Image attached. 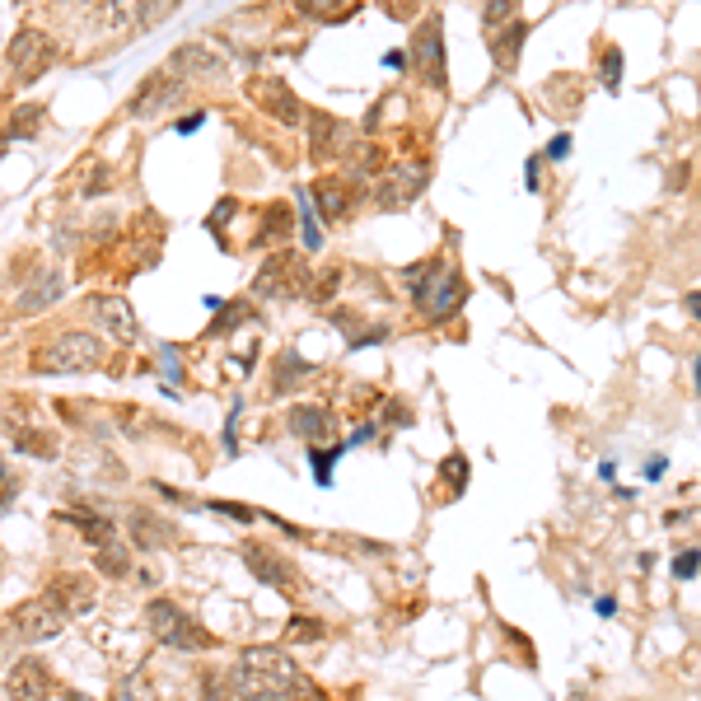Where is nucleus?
Listing matches in <instances>:
<instances>
[{
    "instance_id": "39448f33",
    "label": "nucleus",
    "mask_w": 701,
    "mask_h": 701,
    "mask_svg": "<svg viewBox=\"0 0 701 701\" xmlns=\"http://www.w3.org/2000/svg\"><path fill=\"white\" fill-rule=\"evenodd\" d=\"M309 276L304 272V262L295 258V253H276L262 262V272L253 280V290L262 295V300H290V295H309Z\"/></svg>"
},
{
    "instance_id": "7ed1b4c3",
    "label": "nucleus",
    "mask_w": 701,
    "mask_h": 701,
    "mask_svg": "<svg viewBox=\"0 0 701 701\" xmlns=\"http://www.w3.org/2000/svg\"><path fill=\"white\" fill-rule=\"evenodd\" d=\"M146 627L150 636L160 641L164 650H178V654H201L211 650V631L201 627V622L187 613V608L168 603V599H150L146 603Z\"/></svg>"
},
{
    "instance_id": "58836bf2",
    "label": "nucleus",
    "mask_w": 701,
    "mask_h": 701,
    "mask_svg": "<svg viewBox=\"0 0 701 701\" xmlns=\"http://www.w3.org/2000/svg\"><path fill=\"white\" fill-rule=\"evenodd\" d=\"M566 154H571V132H561V136H552V140H548V150H542V160H548V164H561V160H566Z\"/></svg>"
},
{
    "instance_id": "f8f14e48",
    "label": "nucleus",
    "mask_w": 701,
    "mask_h": 701,
    "mask_svg": "<svg viewBox=\"0 0 701 701\" xmlns=\"http://www.w3.org/2000/svg\"><path fill=\"white\" fill-rule=\"evenodd\" d=\"M5 692H10V701H47V697H52V678H47V664L34 660V654H24V660L5 674Z\"/></svg>"
},
{
    "instance_id": "4468645a",
    "label": "nucleus",
    "mask_w": 701,
    "mask_h": 701,
    "mask_svg": "<svg viewBox=\"0 0 701 701\" xmlns=\"http://www.w3.org/2000/svg\"><path fill=\"white\" fill-rule=\"evenodd\" d=\"M355 201H361V183H355V174L351 178H323L314 187V206H318V215L327 225L341 221V215H351Z\"/></svg>"
},
{
    "instance_id": "c85d7f7f",
    "label": "nucleus",
    "mask_w": 701,
    "mask_h": 701,
    "mask_svg": "<svg viewBox=\"0 0 701 701\" xmlns=\"http://www.w3.org/2000/svg\"><path fill=\"white\" fill-rule=\"evenodd\" d=\"M514 14H520V0H487V5H481V28L496 34V28L514 24Z\"/></svg>"
},
{
    "instance_id": "393cba45",
    "label": "nucleus",
    "mask_w": 701,
    "mask_h": 701,
    "mask_svg": "<svg viewBox=\"0 0 701 701\" xmlns=\"http://www.w3.org/2000/svg\"><path fill=\"white\" fill-rule=\"evenodd\" d=\"M99 14L108 28H132L146 14V0H99Z\"/></svg>"
},
{
    "instance_id": "ea45409f",
    "label": "nucleus",
    "mask_w": 701,
    "mask_h": 701,
    "mask_svg": "<svg viewBox=\"0 0 701 701\" xmlns=\"http://www.w3.org/2000/svg\"><path fill=\"white\" fill-rule=\"evenodd\" d=\"M10 501H14V473H10V463L0 459V514L10 510Z\"/></svg>"
},
{
    "instance_id": "9d476101",
    "label": "nucleus",
    "mask_w": 701,
    "mask_h": 701,
    "mask_svg": "<svg viewBox=\"0 0 701 701\" xmlns=\"http://www.w3.org/2000/svg\"><path fill=\"white\" fill-rule=\"evenodd\" d=\"M243 566L258 575L262 585H272V589H280V594H295V566L280 552H272V548H262V542H248L243 548Z\"/></svg>"
},
{
    "instance_id": "ddd939ff",
    "label": "nucleus",
    "mask_w": 701,
    "mask_h": 701,
    "mask_svg": "<svg viewBox=\"0 0 701 701\" xmlns=\"http://www.w3.org/2000/svg\"><path fill=\"white\" fill-rule=\"evenodd\" d=\"M89 314H93V323H99L113 341H136V333H140L132 304L122 300V295H99V300L89 304Z\"/></svg>"
},
{
    "instance_id": "f257e3e1",
    "label": "nucleus",
    "mask_w": 701,
    "mask_h": 701,
    "mask_svg": "<svg viewBox=\"0 0 701 701\" xmlns=\"http://www.w3.org/2000/svg\"><path fill=\"white\" fill-rule=\"evenodd\" d=\"M304 674L295 668V660L286 650L276 646H253L243 650L239 660L229 668V683H234V697L239 701H290L295 683Z\"/></svg>"
},
{
    "instance_id": "a18cd8bd",
    "label": "nucleus",
    "mask_w": 701,
    "mask_h": 701,
    "mask_svg": "<svg viewBox=\"0 0 701 701\" xmlns=\"http://www.w3.org/2000/svg\"><path fill=\"white\" fill-rule=\"evenodd\" d=\"M384 66H388V71H412V52H402V47H393V52L384 57Z\"/></svg>"
},
{
    "instance_id": "c03bdc74",
    "label": "nucleus",
    "mask_w": 701,
    "mask_h": 701,
    "mask_svg": "<svg viewBox=\"0 0 701 701\" xmlns=\"http://www.w3.org/2000/svg\"><path fill=\"white\" fill-rule=\"evenodd\" d=\"M300 215H304V248H318L323 239H318V225H314V211H309V206H300Z\"/></svg>"
},
{
    "instance_id": "49530a36",
    "label": "nucleus",
    "mask_w": 701,
    "mask_h": 701,
    "mask_svg": "<svg viewBox=\"0 0 701 701\" xmlns=\"http://www.w3.org/2000/svg\"><path fill=\"white\" fill-rule=\"evenodd\" d=\"M688 187V164H674L668 168V192H683Z\"/></svg>"
},
{
    "instance_id": "3c124183",
    "label": "nucleus",
    "mask_w": 701,
    "mask_h": 701,
    "mask_svg": "<svg viewBox=\"0 0 701 701\" xmlns=\"http://www.w3.org/2000/svg\"><path fill=\"white\" fill-rule=\"evenodd\" d=\"M594 613H599V617H617V599H613V594H603V599L594 603Z\"/></svg>"
},
{
    "instance_id": "72a5a7b5",
    "label": "nucleus",
    "mask_w": 701,
    "mask_h": 701,
    "mask_svg": "<svg viewBox=\"0 0 701 701\" xmlns=\"http://www.w3.org/2000/svg\"><path fill=\"white\" fill-rule=\"evenodd\" d=\"M337 286H341V267H327V272H318L314 280H309V300H327V295H337Z\"/></svg>"
},
{
    "instance_id": "dca6fc26",
    "label": "nucleus",
    "mask_w": 701,
    "mask_h": 701,
    "mask_svg": "<svg viewBox=\"0 0 701 701\" xmlns=\"http://www.w3.org/2000/svg\"><path fill=\"white\" fill-rule=\"evenodd\" d=\"M347 122H337V117H323V113H309V154H314L318 164L327 160H337L341 150H347Z\"/></svg>"
},
{
    "instance_id": "9b49d317",
    "label": "nucleus",
    "mask_w": 701,
    "mask_h": 701,
    "mask_svg": "<svg viewBox=\"0 0 701 701\" xmlns=\"http://www.w3.org/2000/svg\"><path fill=\"white\" fill-rule=\"evenodd\" d=\"M168 71L178 75V80H225V57H215L211 47H201V42H187L178 47L174 57H168Z\"/></svg>"
},
{
    "instance_id": "c756f323",
    "label": "nucleus",
    "mask_w": 701,
    "mask_h": 701,
    "mask_svg": "<svg viewBox=\"0 0 701 701\" xmlns=\"http://www.w3.org/2000/svg\"><path fill=\"white\" fill-rule=\"evenodd\" d=\"M599 80H603L608 93L622 89V47H603V57H599Z\"/></svg>"
},
{
    "instance_id": "423d86ee",
    "label": "nucleus",
    "mask_w": 701,
    "mask_h": 701,
    "mask_svg": "<svg viewBox=\"0 0 701 701\" xmlns=\"http://www.w3.org/2000/svg\"><path fill=\"white\" fill-rule=\"evenodd\" d=\"M412 71L426 80L430 89H445V24L435 20H421L416 24V34H412Z\"/></svg>"
},
{
    "instance_id": "c9c22d12",
    "label": "nucleus",
    "mask_w": 701,
    "mask_h": 701,
    "mask_svg": "<svg viewBox=\"0 0 701 701\" xmlns=\"http://www.w3.org/2000/svg\"><path fill=\"white\" fill-rule=\"evenodd\" d=\"M697 571H701V548H688L674 556V580H692Z\"/></svg>"
},
{
    "instance_id": "f704fd0d",
    "label": "nucleus",
    "mask_w": 701,
    "mask_h": 701,
    "mask_svg": "<svg viewBox=\"0 0 701 701\" xmlns=\"http://www.w3.org/2000/svg\"><path fill=\"white\" fill-rule=\"evenodd\" d=\"M38 122H42V108H20V113H14V122H10V136H14V140L34 136Z\"/></svg>"
},
{
    "instance_id": "bb28decb",
    "label": "nucleus",
    "mask_w": 701,
    "mask_h": 701,
    "mask_svg": "<svg viewBox=\"0 0 701 701\" xmlns=\"http://www.w3.org/2000/svg\"><path fill=\"white\" fill-rule=\"evenodd\" d=\"M304 374H309V361H300V355H295V351H286V355H280V361H276V379H272V393L280 398V393H286V388H295V384H300Z\"/></svg>"
},
{
    "instance_id": "603ef678",
    "label": "nucleus",
    "mask_w": 701,
    "mask_h": 701,
    "mask_svg": "<svg viewBox=\"0 0 701 701\" xmlns=\"http://www.w3.org/2000/svg\"><path fill=\"white\" fill-rule=\"evenodd\" d=\"M683 309H688L692 318H701V290H688V300H683Z\"/></svg>"
},
{
    "instance_id": "f3484780",
    "label": "nucleus",
    "mask_w": 701,
    "mask_h": 701,
    "mask_svg": "<svg viewBox=\"0 0 701 701\" xmlns=\"http://www.w3.org/2000/svg\"><path fill=\"white\" fill-rule=\"evenodd\" d=\"M248 99H258L262 108H267L272 117H280L286 127H295V122L304 117V108H300V99L280 85V80H262V85H248Z\"/></svg>"
},
{
    "instance_id": "e433bc0d",
    "label": "nucleus",
    "mask_w": 701,
    "mask_h": 701,
    "mask_svg": "<svg viewBox=\"0 0 701 701\" xmlns=\"http://www.w3.org/2000/svg\"><path fill=\"white\" fill-rule=\"evenodd\" d=\"M221 314H225V318H215L211 333H229V327H239V323L248 318V304H221Z\"/></svg>"
},
{
    "instance_id": "2eb2a0df",
    "label": "nucleus",
    "mask_w": 701,
    "mask_h": 701,
    "mask_svg": "<svg viewBox=\"0 0 701 701\" xmlns=\"http://www.w3.org/2000/svg\"><path fill=\"white\" fill-rule=\"evenodd\" d=\"M286 430L300 435V440H309V445H323L337 435V421L327 408H318V402H295L290 416H286Z\"/></svg>"
},
{
    "instance_id": "6ab92c4d",
    "label": "nucleus",
    "mask_w": 701,
    "mask_h": 701,
    "mask_svg": "<svg viewBox=\"0 0 701 701\" xmlns=\"http://www.w3.org/2000/svg\"><path fill=\"white\" fill-rule=\"evenodd\" d=\"M183 89V80H178V75L174 71H154L150 75V80L146 85H140V93H136V99H132V113H140V117H150V113H160V108L168 103V99H174V93Z\"/></svg>"
},
{
    "instance_id": "a211bd4d",
    "label": "nucleus",
    "mask_w": 701,
    "mask_h": 701,
    "mask_svg": "<svg viewBox=\"0 0 701 701\" xmlns=\"http://www.w3.org/2000/svg\"><path fill=\"white\" fill-rule=\"evenodd\" d=\"M61 295H66V276L61 272H38L34 280L24 286V295H20V314H42V309H52Z\"/></svg>"
},
{
    "instance_id": "5fc2aeb1",
    "label": "nucleus",
    "mask_w": 701,
    "mask_h": 701,
    "mask_svg": "<svg viewBox=\"0 0 701 701\" xmlns=\"http://www.w3.org/2000/svg\"><path fill=\"white\" fill-rule=\"evenodd\" d=\"M538 168H542V160H528V168H524V183L528 187H538Z\"/></svg>"
},
{
    "instance_id": "4d7b16f0",
    "label": "nucleus",
    "mask_w": 701,
    "mask_h": 701,
    "mask_svg": "<svg viewBox=\"0 0 701 701\" xmlns=\"http://www.w3.org/2000/svg\"><path fill=\"white\" fill-rule=\"evenodd\" d=\"M692 374H697V393H701V355H697V370Z\"/></svg>"
},
{
    "instance_id": "1a4fd4ad",
    "label": "nucleus",
    "mask_w": 701,
    "mask_h": 701,
    "mask_svg": "<svg viewBox=\"0 0 701 701\" xmlns=\"http://www.w3.org/2000/svg\"><path fill=\"white\" fill-rule=\"evenodd\" d=\"M430 183V168L426 164H398L393 174H388L384 183H379V206L384 211H402V206H412V201L421 197V187Z\"/></svg>"
},
{
    "instance_id": "4c0bfd02",
    "label": "nucleus",
    "mask_w": 701,
    "mask_h": 701,
    "mask_svg": "<svg viewBox=\"0 0 701 701\" xmlns=\"http://www.w3.org/2000/svg\"><path fill=\"white\" fill-rule=\"evenodd\" d=\"M314 636H323V622H290L286 627V641H314Z\"/></svg>"
},
{
    "instance_id": "f03ea898",
    "label": "nucleus",
    "mask_w": 701,
    "mask_h": 701,
    "mask_svg": "<svg viewBox=\"0 0 701 701\" xmlns=\"http://www.w3.org/2000/svg\"><path fill=\"white\" fill-rule=\"evenodd\" d=\"M402 286H408L412 304H416L430 323L454 318L459 309H463V300H467L463 276H459L454 267H445L440 258H430V262H412V267L402 272Z\"/></svg>"
},
{
    "instance_id": "aec40b11",
    "label": "nucleus",
    "mask_w": 701,
    "mask_h": 701,
    "mask_svg": "<svg viewBox=\"0 0 701 701\" xmlns=\"http://www.w3.org/2000/svg\"><path fill=\"white\" fill-rule=\"evenodd\" d=\"M524 42H528V24L524 20H514L505 28H496V38H491V61H496V71L501 75H514V66H520V52H524Z\"/></svg>"
},
{
    "instance_id": "cd10ccee",
    "label": "nucleus",
    "mask_w": 701,
    "mask_h": 701,
    "mask_svg": "<svg viewBox=\"0 0 701 701\" xmlns=\"http://www.w3.org/2000/svg\"><path fill=\"white\" fill-rule=\"evenodd\" d=\"M440 473H445V481H449V496H463L467 491V477H473V463H467V454H449L445 463H440Z\"/></svg>"
},
{
    "instance_id": "2f4dec72",
    "label": "nucleus",
    "mask_w": 701,
    "mask_h": 701,
    "mask_svg": "<svg viewBox=\"0 0 701 701\" xmlns=\"http://www.w3.org/2000/svg\"><path fill=\"white\" fill-rule=\"evenodd\" d=\"M295 10L323 24V20H341V10H347V0H295Z\"/></svg>"
},
{
    "instance_id": "473e14b6",
    "label": "nucleus",
    "mask_w": 701,
    "mask_h": 701,
    "mask_svg": "<svg viewBox=\"0 0 701 701\" xmlns=\"http://www.w3.org/2000/svg\"><path fill=\"white\" fill-rule=\"evenodd\" d=\"M341 454V445H333V449H309V463H314V481L318 487H333V459Z\"/></svg>"
},
{
    "instance_id": "6e6552de",
    "label": "nucleus",
    "mask_w": 701,
    "mask_h": 701,
    "mask_svg": "<svg viewBox=\"0 0 701 701\" xmlns=\"http://www.w3.org/2000/svg\"><path fill=\"white\" fill-rule=\"evenodd\" d=\"M57 61L52 52V38L38 34V28H20L10 42V71L20 75V80H38V75L47 71Z\"/></svg>"
},
{
    "instance_id": "b1692460",
    "label": "nucleus",
    "mask_w": 701,
    "mask_h": 701,
    "mask_svg": "<svg viewBox=\"0 0 701 701\" xmlns=\"http://www.w3.org/2000/svg\"><path fill=\"white\" fill-rule=\"evenodd\" d=\"M61 520L75 524L85 534V542H93V548H103V542H113V524L99 520V514H80V510H61Z\"/></svg>"
},
{
    "instance_id": "864d4df0",
    "label": "nucleus",
    "mask_w": 701,
    "mask_h": 701,
    "mask_svg": "<svg viewBox=\"0 0 701 701\" xmlns=\"http://www.w3.org/2000/svg\"><path fill=\"white\" fill-rule=\"evenodd\" d=\"M365 440H374V421H365V426L351 435V445H365Z\"/></svg>"
},
{
    "instance_id": "a19ab883",
    "label": "nucleus",
    "mask_w": 701,
    "mask_h": 701,
    "mask_svg": "<svg viewBox=\"0 0 701 701\" xmlns=\"http://www.w3.org/2000/svg\"><path fill=\"white\" fill-rule=\"evenodd\" d=\"M211 510H221V514H229V520H239V524H253V510H248V505H234V501H211Z\"/></svg>"
},
{
    "instance_id": "a878e982",
    "label": "nucleus",
    "mask_w": 701,
    "mask_h": 701,
    "mask_svg": "<svg viewBox=\"0 0 701 701\" xmlns=\"http://www.w3.org/2000/svg\"><path fill=\"white\" fill-rule=\"evenodd\" d=\"M280 239H290V206H286V201L267 206V215H262V229H258V243H280Z\"/></svg>"
},
{
    "instance_id": "37998d69",
    "label": "nucleus",
    "mask_w": 701,
    "mask_h": 701,
    "mask_svg": "<svg viewBox=\"0 0 701 701\" xmlns=\"http://www.w3.org/2000/svg\"><path fill=\"white\" fill-rule=\"evenodd\" d=\"M290 701H327V692L314 688L309 678H300V683H295V692H290Z\"/></svg>"
},
{
    "instance_id": "6e6d98bb",
    "label": "nucleus",
    "mask_w": 701,
    "mask_h": 701,
    "mask_svg": "<svg viewBox=\"0 0 701 701\" xmlns=\"http://www.w3.org/2000/svg\"><path fill=\"white\" fill-rule=\"evenodd\" d=\"M599 477H603V481H613V477H617V463H613V459L599 463Z\"/></svg>"
},
{
    "instance_id": "5701e85b",
    "label": "nucleus",
    "mask_w": 701,
    "mask_h": 701,
    "mask_svg": "<svg viewBox=\"0 0 701 701\" xmlns=\"http://www.w3.org/2000/svg\"><path fill=\"white\" fill-rule=\"evenodd\" d=\"M93 566H99V575H108V580H127L132 575V552H127V542H103L99 556H93Z\"/></svg>"
},
{
    "instance_id": "8fccbe9b",
    "label": "nucleus",
    "mask_w": 701,
    "mask_h": 701,
    "mask_svg": "<svg viewBox=\"0 0 701 701\" xmlns=\"http://www.w3.org/2000/svg\"><path fill=\"white\" fill-rule=\"evenodd\" d=\"M197 127H201V113H187V117H178V127H174V132H178V136H192Z\"/></svg>"
},
{
    "instance_id": "09e8293b",
    "label": "nucleus",
    "mask_w": 701,
    "mask_h": 701,
    "mask_svg": "<svg viewBox=\"0 0 701 701\" xmlns=\"http://www.w3.org/2000/svg\"><path fill=\"white\" fill-rule=\"evenodd\" d=\"M229 215H234V201H221V211H211V221H206V225H211V229H221V225L229 221Z\"/></svg>"
},
{
    "instance_id": "412c9836",
    "label": "nucleus",
    "mask_w": 701,
    "mask_h": 701,
    "mask_svg": "<svg viewBox=\"0 0 701 701\" xmlns=\"http://www.w3.org/2000/svg\"><path fill=\"white\" fill-rule=\"evenodd\" d=\"M47 599H52L66 617H80V613H89V603H93V585L85 580V575H61V580L47 589Z\"/></svg>"
},
{
    "instance_id": "79ce46f5",
    "label": "nucleus",
    "mask_w": 701,
    "mask_h": 701,
    "mask_svg": "<svg viewBox=\"0 0 701 701\" xmlns=\"http://www.w3.org/2000/svg\"><path fill=\"white\" fill-rule=\"evenodd\" d=\"M122 701H154V697H150V683H146V678H127V688H122Z\"/></svg>"
},
{
    "instance_id": "7c9ffc66",
    "label": "nucleus",
    "mask_w": 701,
    "mask_h": 701,
    "mask_svg": "<svg viewBox=\"0 0 701 701\" xmlns=\"http://www.w3.org/2000/svg\"><path fill=\"white\" fill-rule=\"evenodd\" d=\"M201 701H239V697H234L229 674H215V668H206V674H201Z\"/></svg>"
},
{
    "instance_id": "de8ad7c7",
    "label": "nucleus",
    "mask_w": 701,
    "mask_h": 701,
    "mask_svg": "<svg viewBox=\"0 0 701 701\" xmlns=\"http://www.w3.org/2000/svg\"><path fill=\"white\" fill-rule=\"evenodd\" d=\"M664 473H668V459H664V454H654V459H646V477H650V481H660Z\"/></svg>"
},
{
    "instance_id": "20e7f679",
    "label": "nucleus",
    "mask_w": 701,
    "mask_h": 701,
    "mask_svg": "<svg viewBox=\"0 0 701 701\" xmlns=\"http://www.w3.org/2000/svg\"><path fill=\"white\" fill-rule=\"evenodd\" d=\"M103 361H108L103 337H93V333H61L52 347L38 351L34 370L38 374H93V370H103Z\"/></svg>"
},
{
    "instance_id": "4be33fe9",
    "label": "nucleus",
    "mask_w": 701,
    "mask_h": 701,
    "mask_svg": "<svg viewBox=\"0 0 701 701\" xmlns=\"http://www.w3.org/2000/svg\"><path fill=\"white\" fill-rule=\"evenodd\" d=\"M132 538H136V548H168V542L178 538V528L168 524V520H160L154 510H132Z\"/></svg>"
},
{
    "instance_id": "0eeeda50",
    "label": "nucleus",
    "mask_w": 701,
    "mask_h": 701,
    "mask_svg": "<svg viewBox=\"0 0 701 701\" xmlns=\"http://www.w3.org/2000/svg\"><path fill=\"white\" fill-rule=\"evenodd\" d=\"M10 627L24 636L28 646L34 641H52V636H61V627H66V613H61V608L52 603V599H34V603H20L10 613Z\"/></svg>"
}]
</instances>
